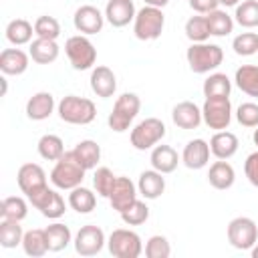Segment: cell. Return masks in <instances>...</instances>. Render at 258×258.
Masks as SVG:
<instances>
[{"label":"cell","mask_w":258,"mask_h":258,"mask_svg":"<svg viewBox=\"0 0 258 258\" xmlns=\"http://www.w3.org/2000/svg\"><path fill=\"white\" fill-rule=\"evenodd\" d=\"M183 30H185V36H187L191 42H206V40L212 36V34H210V28H208L206 14L189 16Z\"/></svg>","instance_id":"f35d334b"},{"label":"cell","mask_w":258,"mask_h":258,"mask_svg":"<svg viewBox=\"0 0 258 258\" xmlns=\"http://www.w3.org/2000/svg\"><path fill=\"white\" fill-rule=\"evenodd\" d=\"M89 81H91V91L101 99H109L117 91V77L109 67H103V64L95 67L91 71Z\"/></svg>","instance_id":"ac0fdd59"},{"label":"cell","mask_w":258,"mask_h":258,"mask_svg":"<svg viewBox=\"0 0 258 258\" xmlns=\"http://www.w3.org/2000/svg\"><path fill=\"white\" fill-rule=\"evenodd\" d=\"M171 121L179 129H198L202 119V109L191 101H181L171 109Z\"/></svg>","instance_id":"d6986e66"},{"label":"cell","mask_w":258,"mask_h":258,"mask_svg":"<svg viewBox=\"0 0 258 258\" xmlns=\"http://www.w3.org/2000/svg\"><path fill=\"white\" fill-rule=\"evenodd\" d=\"M189 6L198 14H210L212 10H216L220 6V2L218 0H189Z\"/></svg>","instance_id":"7dc6e473"},{"label":"cell","mask_w":258,"mask_h":258,"mask_svg":"<svg viewBox=\"0 0 258 258\" xmlns=\"http://www.w3.org/2000/svg\"><path fill=\"white\" fill-rule=\"evenodd\" d=\"M208 181L216 189H230L234 185V181H236V171L226 159H218L216 163L210 165Z\"/></svg>","instance_id":"d4e9b609"},{"label":"cell","mask_w":258,"mask_h":258,"mask_svg":"<svg viewBox=\"0 0 258 258\" xmlns=\"http://www.w3.org/2000/svg\"><path fill=\"white\" fill-rule=\"evenodd\" d=\"M24 230L18 220H4L0 222V246L2 248H16L22 244Z\"/></svg>","instance_id":"8d00e7d4"},{"label":"cell","mask_w":258,"mask_h":258,"mask_svg":"<svg viewBox=\"0 0 258 258\" xmlns=\"http://www.w3.org/2000/svg\"><path fill=\"white\" fill-rule=\"evenodd\" d=\"M252 141H254V145L258 147V127L254 129V135H252Z\"/></svg>","instance_id":"f5cc1de1"},{"label":"cell","mask_w":258,"mask_h":258,"mask_svg":"<svg viewBox=\"0 0 258 258\" xmlns=\"http://www.w3.org/2000/svg\"><path fill=\"white\" fill-rule=\"evenodd\" d=\"M22 250L26 256H32V258H40L44 256L48 250V242H46V232L40 230V228H34V230H28L24 232V238H22Z\"/></svg>","instance_id":"83f0119b"},{"label":"cell","mask_w":258,"mask_h":258,"mask_svg":"<svg viewBox=\"0 0 258 258\" xmlns=\"http://www.w3.org/2000/svg\"><path fill=\"white\" fill-rule=\"evenodd\" d=\"M185 58L189 69L196 75H206L210 71H216L224 60V50L220 44L212 42H191L185 50Z\"/></svg>","instance_id":"6da1fadb"},{"label":"cell","mask_w":258,"mask_h":258,"mask_svg":"<svg viewBox=\"0 0 258 258\" xmlns=\"http://www.w3.org/2000/svg\"><path fill=\"white\" fill-rule=\"evenodd\" d=\"M28 216V204L20 196H8L0 204V218L22 222Z\"/></svg>","instance_id":"d590c367"},{"label":"cell","mask_w":258,"mask_h":258,"mask_svg":"<svg viewBox=\"0 0 258 258\" xmlns=\"http://www.w3.org/2000/svg\"><path fill=\"white\" fill-rule=\"evenodd\" d=\"M34 34L38 38H48V40H56L60 36V24L54 16H38L34 20Z\"/></svg>","instance_id":"60d3db41"},{"label":"cell","mask_w":258,"mask_h":258,"mask_svg":"<svg viewBox=\"0 0 258 258\" xmlns=\"http://www.w3.org/2000/svg\"><path fill=\"white\" fill-rule=\"evenodd\" d=\"M105 242H107V240H105V232H103L99 226H95V224L83 226V228L77 232L75 240H73L75 250H77V254H81V256H95V254H99V252L103 250Z\"/></svg>","instance_id":"7c38bea8"},{"label":"cell","mask_w":258,"mask_h":258,"mask_svg":"<svg viewBox=\"0 0 258 258\" xmlns=\"http://www.w3.org/2000/svg\"><path fill=\"white\" fill-rule=\"evenodd\" d=\"M234 83L248 97H258V64H242L236 69Z\"/></svg>","instance_id":"f1b7e54d"},{"label":"cell","mask_w":258,"mask_h":258,"mask_svg":"<svg viewBox=\"0 0 258 258\" xmlns=\"http://www.w3.org/2000/svg\"><path fill=\"white\" fill-rule=\"evenodd\" d=\"M244 173H246L248 181L254 187H258V151H254V153H250L246 157V161H244Z\"/></svg>","instance_id":"bcb514c9"},{"label":"cell","mask_w":258,"mask_h":258,"mask_svg":"<svg viewBox=\"0 0 258 258\" xmlns=\"http://www.w3.org/2000/svg\"><path fill=\"white\" fill-rule=\"evenodd\" d=\"M206 20L212 36H228L234 30V18L226 10H220V8L212 10L210 14H206Z\"/></svg>","instance_id":"836d02e7"},{"label":"cell","mask_w":258,"mask_h":258,"mask_svg":"<svg viewBox=\"0 0 258 258\" xmlns=\"http://www.w3.org/2000/svg\"><path fill=\"white\" fill-rule=\"evenodd\" d=\"M44 232H46V242H48V250L50 252H60L73 242L71 228L60 224V222H54V224L46 226Z\"/></svg>","instance_id":"1f68e13d"},{"label":"cell","mask_w":258,"mask_h":258,"mask_svg":"<svg viewBox=\"0 0 258 258\" xmlns=\"http://www.w3.org/2000/svg\"><path fill=\"white\" fill-rule=\"evenodd\" d=\"M137 191L145 200H157L165 191V177H163V173H159L157 169L141 171L139 181H137Z\"/></svg>","instance_id":"7402d4cb"},{"label":"cell","mask_w":258,"mask_h":258,"mask_svg":"<svg viewBox=\"0 0 258 258\" xmlns=\"http://www.w3.org/2000/svg\"><path fill=\"white\" fill-rule=\"evenodd\" d=\"M204 97H230L232 91V81L228 79L226 73H212L204 81Z\"/></svg>","instance_id":"e575fe53"},{"label":"cell","mask_w":258,"mask_h":258,"mask_svg":"<svg viewBox=\"0 0 258 258\" xmlns=\"http://www.w3.org/2000/svg\"><path fill=\"white\" fill-rule=\"evenodd\" d=\"M137 185L129 179V177H125V175H117V181H115V185H113V189H111V194H109V204H111V208L115 210V212H123V210H127L135 200H137Z\"/></svg>","instance_id":"5bb4252c"},{"label":"cell","mask_w":258,"mask_h":258,"mask_svg":"<svg viewBox=\"0 0 258 258\" xmlns=\"http://www.w3.org/2000/svg\"><path fill=\"white\" fill-rule=\"evenodd\" d=\"M69 206L77 212V214H91L97 206V196L85 187V185H77L71 189L69 194Z\"/></svg>","instance_id":"4dcf8cb0"},{"label":"cell","mask_w":258,"mask_h":258,"mask_svg":"<svg viewBox=\"0 0 258 258\" xmlns=\"http://www.w3.org/2000/svg\"><path fill=\"white\" fill-rule=\"evenodd\" d=\"M64 52L75 71H89L97 60V48L85 34H75L64 42Z\"/></svg>","instance_id":"8992f818"},{"label":"cell","mask_w":258,"mask_h":258,"mask_svg":"<svg viewBox=\"0 0 258 258\" xmlns=\"http://www.w3.org/2000/svg\"><path fill=\"white\" fill-rule=\"evenodd\" d=\"M58 44L56 40H48V38H38L30 42V48H28V54L34 62L38 64H50L58 58Z\"/></svg>","instance_id":"484cf974"},{"label":"cell","mask_w":258,"mask_h":258,"mask_svg":"<svg viewBox=\"0 0 258 258\" xmlns=\"http://www.w3.org/2000/svg\"><path fill=\"white\" fill-rule=\"evenodd\" d=\"M135 4L133 0H109L105 6V20L113 28H123L131 20H135Z\"/></svg>","instance_id":"2e32d148"},{"label":"cell","mask_w":258,"mask_h":258,"mask_svg":"<svg viewBox=\"0 0 258 258\" xmlns=\"http://www.w3.org/2000/svg\"><path fill=\"white\" fill-rule=\"evenodd\" d=\"M141 109V99L135 95V93H123L117 97L115 105H113V111L109 113V129L115 131V133H123L129 129V125L133 123V119L137 117Z\"/></svg>","instance_id":"277c9868"},{"label":"cell","mask_w":258,"mask_h":258,"mask_svg":"<svg viewBox=\"0 0 258 258\" xmlns=\"http://www.w3.org/2000/svg\"><path fill=\"white\" fill-rule=\"evenodd\" d=\"M54 111V97L48 91H38L26 101V117L32 121H44Z\"/></svg>","instance_id":"ffe728a7"},{"label":"cell","mask_w":258,"mask_h":258,"mask_svg":"<svg viewBox=\"0 0 258 258\" xmlns=\"http://www.w3.org/2000/svg\"><path fill=\"white\" fill-rule=\"evenodd\" d=\"M121 220H123V224H127V226H141V224H145L147 222V218H149V208H147V204L143 202V200H135L127 210H123L121 214Z\"/></svg>","instance_id":"ab89813d"},{"label":"cell","mask_w":258,"mask_h":258,"mask_svg":"<svg viewBox=\"0 0 258 258\" xmlns=\"http://www.w3.org/2000/svg\"><path fill=\"white\" fill-rule=\"evenodd\" d=\"M250 252H252V258H258V242L252 246V250H250Z\"/></svg>","instance_id":"f907efd6"},{"label":"cell","mask_w":258,"mask_h":258,"mask_svg":"<svg viewBox=\"0 0 258 258\" xmlns=\"http://www.w3.org/2000/svg\"><path fill=\"white\" fill-rule=\"evenodd\" d=\"M163 26H165V16H163L161 8L145 4L135 14L133 34L139 40H157L161 36V32H163Z\"/></svg>","instance_id":"5b68a950"},{"label":"cell","mask_w":258,"mask_h":258,"mask_svg":"<svg viewBox=\"0 0 258 258\" xmlns=\"http://www.w3.org/2000/svg\"><path fill=\"white\" fill-rule=\"evenodd\" d=\"M6 40L14 46H22V44H28L32 42V34H34V24H30L28 20L24 18H14L6 24Z\"/></svg>","instance_id":"4316f807"},{"label":"cell","mask_w":258,"mask_h":258,"mask_svg":"<svg viewBox=\"0 0 258 258\" xmlns=\"http://www.w3.org/2000/svg\"><path fill=\"white\" fill-rule=\"evenodd\" d=\"M0 81H2V95H6V89H8V85H6V77H2Z\"/></svg>","instance_id":"816d5d0a"},{"label":"cell","mask_w":258,"mask_h":258,"mask_svg":"<svg viewBox=\"0 0 258 258\" xmlns=\"http://www.w3.org/2000/svg\"><path fill=\"white\" fill-rule=\"evenodd\" d=\"M73 153L75 157L79 159V163L85 167V169H95L99 159H101V147L97 141L93 139H83L79 141L75 147H73Z\"/></svg>","instance_id":"f546056e"},{"label":"cell","mask_w":258,"mask_h":258,"mask_svg":"<svg viewBox=\"0 0 258 258\" xmlns=\"http://www.w3.org/2000/svg\"><path fill=\"white\" fill-rule=\"evenodd\" d=\"M28 62H30V54H26L20 48H4L0 52V71H2V75L18 77V75L26 73Z\"/></svg>","instance_id":"44dd1931"},{"label":"cell","mask_w":258,"mask_h":258,"mask_svg":"<svg viewBox=\"0 0 258 258\" xmlns=\"http://www.w3.org/2000/svg\"><path fill=\"white\" fill-rule=\"evenodd\" d=\"M202 119L210 129L224 131L232 121L230 97H206L202 107Z\"/></svg>","instance_id":"9c48e42d"},{"label":"cell","mask_w":258,"mask_h":258,"mask_svg":"<svg viewBox=\"0 0 258 258\" xmlns=\"http://www.w3.org/2000/svg\"><path fill=\"white\" fill-rule=\"evenodd\" d=\"M236 121L242 127H258V105L256 103H242L236 109Z\"/></svg>","instance_id":"f6af8a7d"},{"label":"cell","mask_w":258,"mask_h":258,"mask_svg":"<svg viewBox=\"0 0 258 258\" xmlns=\"http://www.w3.org/2000/svg\"><path fill=\"white\" fill-rule=\"evenodd\" d=\"M228 242L236 250H252L258 242V226L252 218L238 216L228 224Z\"/></svg>","instance_id":"30bf717a"},{"label":"cell","mask_w":258,"mask_h":258,"mask_svg":"<svg viewBox=\"0 0 258 258\" xmlns=\"http://www.w3.org/2000/svg\"><path fill=\"white\" fill-rule=\"evenodd\" d=\"M56 111L58 117L69 125H89L97 117L95 103L87 97H77V95L62 97L56 105Z\"/></svg>","instance_id":"7a4b0ae2"},{"label":"cell","mask_w":258,"mask_h":258,"mask_svg":"<svg viewBox=\"0 0 258 258\" xmlns=\"http://www.w3.org/2000/svg\"><path fill=\"white\" fill-rule=\"evenodd\" d=\"M143 2H145L147 6H155V8H163V6H165V4L169 2V0H143Z\"/></svg>","instance_id":"c3c4849f"},{"label":"cell","mask_w":258,"mask_h":258,"mask_svg":"<svg viewBox=\"0 0 258 258\" xmlns=\"http://www.w3.org/2000/svg\"><path fill=\"white\" fill-rule=\"evenodd\" d=\"M210 143L206 139H191L185 143L183 151H181V161L187 169H202L208 165L210 161Z\"/></svg>","instance_id":"e0dca14e"},{"label":"cell","mask_w":258,"mask_h":258,"mask_svg":"<svg viewBox=\"0 0 258 258\" xmlns=\"http://www.w3.org/2000/svg\"><path fill=\"white\" fill-rule=\"evenodd\" d=\"M16 181H18L20 191L26 194V198H28L30 194H34L46 185V173L38 163H24L18 167Z\"/></svg>","instance_id":"9a60e30c"},{"label":"cell","mask_w":258,"mask_h":258,"mask_svg":"<svg viewBox=\"0 0 258 258\" xmlns=\"http://www.w3.org/2000/svg\"><path fill=\"white\" fill-rule=\"evenodd\" d=\"M163 137H165V125L157 117H147V119L139 121L131 129V135H129L131 145L137 151H145V149L155 147Z\"/></svg>","instance_id":"52a82bcc"},{"label":"cell","mask_w":258,"mask_h":258,"mask_svg":"<svg viewBox=\"0 0 258 258\" xmlns=\"http://www.w3.org/2000/svg\"><path fill=\"white\" fill-rule=\"evenodd\" d=\"M28 202L32 204V208H36V210H38L44 218H48V220H58V218H62L64 212H67V204H64V200H62V196H60L58 191L50 189L48 185H44V187H40L38 191L30 194V196H28Z\"/></svg>","instance_id":"8fae6325"},{"label":"cell","mask_w":258,"mask_h":258,"mask_svg":"<svg viewBox=\"0 0 258 258\" xmlns=\"http://www.w3.org/2000/svg\"><path fill=\"white\" fill-rule=\"evenodd\" d=\"M115 181H117V175H115L109 167H97V169H95L93 185H95L97 196H101V198H109V194H111Z\"/></svg>","instance_id":"b9f144b4"},{"label":"cell","mask_w":258,"mask_h":258,"mask_svg":"<svg viewBox=\"0 0 258 258\" xmlns=\"http://www.w3.org/2000/svg\"><path fill=\"white\" fill-rule=\"evenodd\" d=\"M85 167L79 163V159L75 157L73 149L64 151V155L54 163L52 171H50V181L54 187L58 189H73L77 185H83L85 179Z\"/></svg>","instance_id":"3957f363"},{"label":"cell","mask_w":258,"mask_h":258,"mask_svg":"<svg viewBox=\"0 0 258 258\" xmlns=\"http://www.w3.org/2000/svg\"><path fill=\"white\" fill-rule=\"evenodd\" d=\"M179 155L177 151L171 147V145H155L151 149V155H149V161H151V167L157 169L159 173H171L175 171L177 163H179Z\"/></svg>","instance_id":"cb8c5ba5"},{"label":"cell","mask_w":258,"mask_h":258,"mask_svg":"<svg viewBox=\"0 0 258 258\" xmlns=\"http://www.w3.org/2000/svg\"><path fill=\"white\" fill-rule=\"evenodd\" d=\"M38 155L46 161H58L62 155H64V143L58 135H52V133H46L38 139Z\"/></svg>","instance_id":"d6a6232c"},{"label":"cell","mask_w":258,"mask_h":258,"mask_svg":"<svg viewBox=\"0 0 258 258\" xmlns=\"http://www.w3.org/2000/svg\"><path fill=\"white\" fill-rule=\"evenodd\" d=\"M169 254H171V246H169L165 236L155 234L145 242V256L147 258H169Z\"/></svg>","instance_id":"ee69618b"},{"label":"cell","mask_w":258,"mask_h":258,"mask_svg":"<svg viewBox=\"0 0 258 258\" xmlns=\"http://www.w3.org/2000/svg\"><path fill=\"white\" fill-rule=\"evenodd\" d=\"M107 248L115 258H137L143 252V244L137 232L117 228L107 238Z\"/></svg>","instance_id":"ba28073f"},{"label":"cell","mask_w":258,"mask_h":258,"mask_svg":"<svg viewBox=\"0 0 258 258\" xmlns=\"http://www.w3.org/2000/svg\"><path fill=\"white\" fill-rule=\"evenodd\" d=\"M232 48L238 56H252L258 52V34L256 32H242L232 40Z\"/></svg>","instance_id":"7bdbcfd3"},{"label":"cell","mask_w":258,"mask_h":258,"mask_svg":"<svg viewBox=\"0 0 258 258\" xmlns=\"http://www.w3.org/2000/svg\"><path fill=\"white\" fill-rule=\"evenodd\" d=\"M218 2H220L222 6H226V8H228V6H238L242 0H218Z\"/></svg>","instance_id":"681fc988"},{"label":"cell","mask_w":258,"mask_h":258,"mask_svg":"<svg viewBox=\"0 0 258 258\" xmlns=\"http://www.w3.org/2000/svg\"><path fill=\"white\" fill-rule=\"evenodd\" d=\"M234 22H238L244 28H256L258 26V0H242L236 6Z\"/></svg>","instance_id":"74e56055"},{"label":"cell","mask_w":258,"mask_h":258,"mask_svg":"<svg viewBox=\"0 0 258 258\" xmlns=\"http://www.w3.org/2000/svg\"><path fill=\"white\" fill-rule=\"evenodd\" d=\"M73 24H75V28H77L81 34H85V36L97 34V32L103 30V24H105V12H101L97 6H91V4L79 6V8L75 10Z\"/></svg>","instance_id":"4fadbf2b"},{"label":"cell","mask_w":258,"mask_h":258,"mask_svg":"<svg viewBox=\"0 0 258 258\" xmlns=\"http://www.w3.org/2000/svg\"><path fill=\"white\" fill-rule=\"evenodd\" d=\"M238 137L232 131H216L210 139V151L216 159H230L238 151Z\"/></svg>","instance_id":"603a6c76"}]
</instances>
